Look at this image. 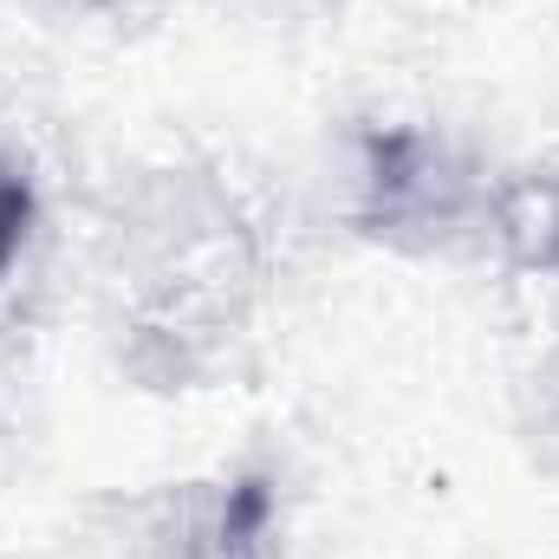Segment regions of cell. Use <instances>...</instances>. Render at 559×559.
Wrapping results in <instances>:
<instances>
[{
	"label": "cell",
	"mask_w": 559,
	"mask_h": 559,
	"mask_svg": "<svg viewBox=\"0 0 559 559\" xmlns=\"http://www.w3.org/2000/svg\"><path fill=\"white\" fill-rule=\"evenodd\" d=\"M26 222H33V195H26V182L13 169H0V274L26 241Z\"/></svg>",
	"instance_id": "obj_1"
}]
</instances>
